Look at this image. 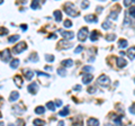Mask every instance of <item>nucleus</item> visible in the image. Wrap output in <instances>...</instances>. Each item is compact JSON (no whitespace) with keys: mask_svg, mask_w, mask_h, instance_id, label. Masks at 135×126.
<instances>
[{"mask_svg":"<svg viewBox=\"0 0 135 126\" xmlns=\"http://www.w3.org/2000/svg\"><path fill=\"white\" fill-rule=\"evenodd\" d=\"M105 38H106L108 42H112V41H114V40H116V35H115V34H107Z\"/></svg>","mask_w":135,"mask_h":126,"instance_id":"nucleus-27","label":"nucleus"},{"mask_svg":"<svg viewBox=\"0 0 135 126\" xmlns=\"http://www.w3.org/2000/svg\"><path fill=\"white\" fill-rule=\"evenodd\" d=\"M3 33H5V34H7L8 31H7V29H5L3 27H1V36H3Z\"/></svg>","mask_w":135,"mask_h":126,"instance_id":"nucleus-44","label":"nucleus"},{"mask_svg":"<svg viewBox=\"0 0 135 126\" xmlns=\"http://www.w3.org/2000/svg\"><path fill=\"white\" fill-rule=\"evenodd\" d=\"M98 32L97 31H94V32H91V34H90V40L91 42H96L97 40H98Z\"/></svg>","mask_w":135,"mask_h":126,"instance_id":"nucleus-17","label":"nucleus"},{"mask_svg":"<svg viewBox=\"0 0 135 126\" xmlns=\"http://www.w3.org/2000/svg\"><path fill=\"white\" fill-rule=\"evenodd\" d=\"M14 82L16 83V86L18 88H22L23 87V78L20 75H16L15 79H14Z\"/></svg>","mask_w":135,"mask_h":126,"instance_id":"nucleus-11","label":"nucleus"},{"mask_svg":"<svg viewBox=\"0 0 135 126\" xmlns=\"http://www.w3.org/2000/svg\"><path fill=\"white\" fill-rule=\"evenodd\" d=\"M27 49V45L26 43H24V42H20V43L17 44L15 47H14V54H20V53H23V51H25V50Z\"/></svg>","mask_w":135,"mask_h":126,"instance_id":"nucleus-2","label":"nucleus"},{"mask_svg":"<svg viewBox=\"0 0 135 126\" xmlns=\"http://www.w3.org/2000/svg\"><path fill=\"white\" fill-rule=\"evenodd\" d=\"M20 28H22V31L23 32H26V29H27V25H22V26H20Z\"/></svg>","mask_w":135,"mask_h":126,"instance_id":"nucleus-43","label":"nucleus"},{"mask_svg":"<svg viewBox=\"0 0 135 126\" xmlns=\"http://www.w3.org/2000/svg\"><path fill=\"white\" fill-rule=\"evenodd\" d=\"M59 33H60V34L64 37L65 40H72L73 37H74V34L72 32H65V31H62V29H60V31H59Z\"/></svg>","mask_w":135,"mask_h":126,"instance_id":"nucleus-6","label":"nucleus"},{"mask_svg":"<svg viewBox=\"0 0 135 126\" xmlns=\"http://www.w3.org/2000/svg\"><path fill=\"white\" fill-rule=\"evenodd\" d=\"M92 79H94L92 74H90V73H86V75H84L83 79H82V82L84 83V85H88V83H90V82L92 81Z\"/></svg>","mask_w":135,"mask_h":126,"instance_id":"nucleus-10","label":"nucleus"},{"mask_svg":"<svg viewBox=\"0 0 135 126\" xmlns=\"http://www.w3.org/2000/svg\"><path fill=\"white\" fill-rule=\"evenodd\" d=\"M88 6H89V1H88V0H83L82 1V8L83 9H86Z\"/></svg>","mask_w":135,"mask_h":126,"instance_id":"nucleus-38","label":"nucleus"},{"mask_svg":"<svg viewBox=\"0 0 135 126\" xmlns=\"http://www.w3.org/2000/svg\"><path fill=\"white\" fill-rule=\"evenodd\" d=\"M62 65L63 66H65V68H70V66H72L73 65V61L72 60H64V61H62Z\"/></svg>","mask_w":135,"mask_h":126,"instance_id":"nucleus-16","label":"nucleus"},{"mask_svg":"<svg viewBox=\"0 0 135 126\" xmlns=\"http://www.w3.org/2000/svg\"><path fill=\"white\" fill-rule=\"evenodd\" d=\"M10 57H11V53H10V51H9L8 49H6L5 51L1 52V61H2V62L7 63L8 61L10 60Z\"/></svg>","mask_w":135,"mask_h":126,"instance_id":"nucleus-5","label":"nucleus"},{"mask_svg":"<svg viewBox=\"0 0 135 126\" xmlns=\"http://www.w3.org/2000/svg\"><path fill=\"white\" fill-rule=\"evenodd\" d=\"M44 112H45V108L42 107V106L36 107V109H35V113H36V114H44Z\"/></svg>","mask_w":135,"mask_h":126,"instance_id":"nucleus-29","label":"nucleus"},{"mask_svg":"<svg viewBox=\"0 0 135 126\" xmlns=\"http://www.w3.org/2000/svg\"><path fill=\"white\" fill-rule=\"evenodd\" d=\"M88 125H99V122L98 119H95V118H89L87 122Z\"/></svg>","mask_w":135,"mask_h":126,"instance_id":"nucleus-23","label":"nucleus"},{"mask_svg":"<svg viewBox=\"0 0 135 126\" xmlns=\"http://www.w3.org/2000/svg\"><path fill=\"white\" fill-rule=\"evenodd\" d=\"M88 92H89V94H94V92H96V88H95V87L88 88Z\"/></svg>","mask_w":135,"mask_h":126,"instance_id":"nucleus-41","label":"nucleus"},{"mask_svg":"<svg viewBox=\"0 0 135 126\" xmlns=\"http://www.w3.org/2000/svg\"><path fill=\"white\" fill-rule=\"evenodd\" d=\"M110 27H112V23L109 22V20H107V22L103 23V28H104V29H109Z\"/></svg>","mask_w":135,"mask_h":126,"instance_id":"nucleus-30","label":"nucleus"},{"mask_svg":"<svg viewBox=\"0 0 135 126\" xmlns=\"http://www.w3.org/2000/svg\"><path fill=\"white\" fill-rule=\"evenodd\" d=\"M100 1H105V0H100Z\"/></svg>","mask_w":135,"mask_h":126,"instance_id":"nucleus-48","label":"nucleus"},{"mask_svg":"<svg viewBox=\"0 0 135 126\" xmlns=\"http://www.w3.org/2000/svg\"><path fill=\"white\" fill-rule=\"evenodd\" d=\"M80 89H81V86H75V87H74V90H75V91H79Z\"/></svg>","mask_w":135,"mask_h":126,"instance_id":"nucleus-45","label":"nucleus"},{"mask_svg":"<svg viewBox=\"0 0 135 126\" xmlns=\"http://www.w3.org/2000/svg\"><path fill=\"white\" fill-rule=\"evenodd\" d=\"M82 50H83V47H82V46H78V47L74 50V53H75V54H78V53H80V52H81Z\"/></svg>","mask_w":135,"mask_h":126,"instance_id":"nucleus-40","label":"nucleus"},{"mask_svg":"<svg viewBox=\"0 0 135 126\" xmlns=\"http://www.w3.org/2000/svg\"><path fill=\"white\" fill-rule=\"evenodd\" d=\"M87 37H88V28L83 27V28L80 29L79 33H78V38H79V41L83 42V41H86Z\"/></svg>","mask_w":135,"mask_h":126,"instance_id":"nucleus-3","label":"nucleus"},{"mask_svg":"<svg viewBox=\"0 0 135 126\" xmlns=\"http://www.w3.org/2000/svg\"><path fill=\"white\" fill-rule=\"evenodd\" d=\"M127 55H128V57L131 59V60H133V59L135 57V46H133V47L128 49V51H127Z\"/></svg>","mask_w":135,"mask_h":126,"instance_id":"nucleus-15","label":"nucleus"},{"mask_svg":"<svg viewBox=\"0 0 135 126\" xmlns=\"http://www.w3.org/2000/svg\"><path fill=\"white\" fill-rule=\"evenodd\" d=\"M19 98V94H18V91H12L11 94H10V98H9V101H16L17 99Z\"/></svg>","mask_w":135,"mask_h":126,"instance_id":"nucleus-13","label":"nucleus"},{"mask_svg":"<svg viewBox=\"0 0 135 126\" xmlns=\"http://www.w3.org/2000/svg\"><path fill=\"white\" fill-rule=\"evenodd\" d=\"M55 105H56L57 107H60L61 105H62V100H59V99H57V100H55Z\"/></svg>","mask_w":135,"mask_h":126,"instance_id":"nucleus-42","label":"nucleus"},{"mask_svg":"<svg viewBox=\"0 0 135 126\" xmlns=\"http://www.w3.org/2000/svg\"><path fill=\"white\" fill-rule=\"evenodd\" d=\"M84 20H86L87 23H97L98 22V18H97L95 15H88L84 17Z\"/></svg>","mask_w":135,"mask_h":126,"instance_id":"nucleus-9","label":"nucleus"},{"mask_svg":"<svg viewBox=\"0 0 135 126\" xmlns=\"http://www.w3.org/2000/svg\"><path fill=\"white\" fill-rule=\"evenodd\" d=\"M116 61H117V65H118V68H125L126 64H127V62H126L123 57H118Z\"/></svg>","mask_w":135,"mask_h":126,"instance_id":"nucleus-12","label":"nucleus"},{"mask_svg":"<svg viewBox=\"0 0 135 126\" xmlns=\"http://www.w3.org/2000/svg\"><path fill=\"white\" fill-rule=\"evenodd\" d=\"M64 11L66 12V15L71 16V17H75V16L79 15V12H78V10H77V8H75V6L72 5V3H70V2L65 3V6H64Z\"/></svg>","mask_w":135,"mask_h":126,"instance_id":"nucleus-1","label":"nucleus"},{"mask_svg":"<svg viewBox=\"0 0 135 126\" xmlns=\"http://www.w3.org/2000/svg\"><path fill=\"white\" fill-rule=\"evenodd\" d=\"M131 3H135V0H124V6L128 7L131 6Z\"/></svg>","mask_w":135,"mask_h":126,"instance_id":"nucleus-33","label":"nucleus"},{"mask_svg":"<svg viewBox=\"0 0 135 126\" xmlns=\"http://www.w3.org/2000/svg\"><path fill=\"white\" fill-rule=\"evenodd\" d=\"M134 82H135V79H134Z\"/></svg>","mask_w":135,"mask_h":126,"instance_id":"nucleus-49","label":"nucleus"},{"mask_svg":"<svg viewBox=\"0 0 135 126\" xmlns=\"http://www.w3.org/2000/svg\"><path fill=\"white\" fill-rule=\"evenodd\" d=\"M129 15L132 17H135V7H131L129 8Z\"/></svg>","mask_w":135,"mask_h":126,"instance_id":"nucleus-37","label":"nucleus"},{"mask_svg":"<svg viewBox=\"0 0 135 126\" xmlns=\"http://www.w3.org/2000/svg\"><path fill=\"white\" fill-rule=\"evenodd\" d=\"M129 113L131 114H133V115H135V104H133L132 106L129 107Z\"/></svg>","mask_w":135,"mask_h":126,"instance_id":"nucleus-39","label":"nucleus"},{"mask_svg":"<svg viewBox=\"0 0 135 126\" xmlns=\"http://www.w3.org/2000/svg\"><path fill=\"white\" fill-rule=\"evenodd\" d=\"M19 65V60H17V59H15V60H12L10 62V68L11 69H17Z\"/></svg>","mask_w":135,"mask_h":126,"instance_id":"nucleus-20","label":"nucleus"},{"mask_svg":"<svg viewBox=\"0 0 135 126\" xmlns=\"http://www.w3.org/2000/svg\"><path fill=\"white\" fill-rule=\"evenodd\" d=\"M118 47H119V49L127 47V41H126V40H120L119 42H118Z\"/></svg>","mask_w":135,"mask_h":126,"instance_id":"nucleus-21","label":"nucleus"},{"mask_svg":"<svg viewBox=\"0 0 135 126\" xmlns=\"http://www.w3.org/2000/svg\"><path fill=\"white\" fill-rule=\"evenodd\" d=\"M83 71L86 73H89V72H91V71H94V68H92V66H84Z\"/></svg>","mask_w":135,"mask_h":126,"instance_id":"nucleus-34","label":"nucleus"},{"mask_svg":"<svg viewBox=\"0 0 135 126\" xmlns=\"http://www.w3.org/2000/svg\"><path fill=\"white\" fill-rule=\"evenodd\" d=\"M38 6H40V1H38V0H33V1H32V5H31L32 9H37V8H38Z\"/></svg>","mask_w":135,"mask_h":126,"instance_id":"nucleus-26","label":"nucleus"},{"mask_svg":"<svg viewBox=\"0 0 135 126\" xmlns=\"http://www.w3.org/2000/svg\"><path fill=\"white\" fill-rule=\"evenodd\" d=\"M46 106H47V108L51 112H55V106H54V104L52 101H49L47 104H46Z\"/></svg>","mask_w":135,"mask_h":126,"instance_id":"nucleus-28","label":"nucleus"},{"mask_svg":"<svg viewBox=\"0 0 135 126\" xmlns=\"http://www.w3.org/2000/svg\"><path fill=\"white\" fill-rule=\"evenodd\" d=\"M120 55H122V56H124V55H125V52L122 51V52H120Z\"/></svg>","mask_w":135,"mask_h":126,"instance_id":"nucleus-47","label":"nucleus"},{"mask_svg":"<svg viewBox=\"0 0 135 126\" xmlns=\"http://www.w3.org/2000/svg\"><path fill=\"white\" fill-rule=\"evenodd\" d=\"M45 59H46V61L47 62H53L54 61V56L53 55H49V54H46L45 55Z\"/></svg>","mask_w":135,"mask_h":126,"instance_id":"nucleus-35","label":"nucleus"},{"mask_svg":"<svg viewBox=\"0 0 135 126\" xmlns=\"http://www.w3.org/2000/svg\"><path fill=\"white\" fill-rule=\"evenodd\" d=\"M59 44H60L61 47H64V49H70L71 46H72V44H70L69 42H66V41H61Z\"/></svg>","mask_w":135,"mask_h":126,"instance_id":"nucleus-18","label":"nucleus"},{"mask_svg":"<svg viewBox=\"0 0 135 126\" xmlns=\"http://www.w3.org/2000/svg\"><path fill=\"white\" fill-rule=\"evenodd\" d=\"M23 73H24L25 78H26L27 80H32V79H33V77H34V72H33L32 70L25 69V70H23Z\"/></svg>","mask_w":135,"mask_h":126,"instance_id":"nucleus-8","label":"nucleus"},{"mask_svg":"<svg viewBox=\"0 0 135 126\" xmlns=\"http://www.w3.org/2000/svg\"><path fill=\"white\" fill-rule=\"evenodd\" d=\"M57 74L61 75V77H66L68 71L65 69H57Z\"/></svg>","mask_w":135,"mask_h":126,"instance_id":"nucleus-25","label":"nucleus"},{"mask_svg":"<svg viewBox=\"0 0 135 126\" xmlns=\"http://www.w3.org/2000/svg\"><path fill=\"white\" fill-rule=\"evenodd\" d=\"M29 60L34 63L38 62V55H37V53H32L31 55H29Z\"/></svg>","mask_w":135,"mask_h":126,"instance_id":"nucleus-19","label":"nucleus"},{"mask_svg":"<svg viewBox=\"0 0 135 126\" xmlns=\"http://www.w3.org/2000/svg\"><path fill=\"white\" fill-rule=\"evenodd\" d=\"M118 12H119V9H117L116 11H113L112 14H110V16H109V18H112V19H117Z\"/></svg>","mask_w":135,"mask_h":126,"instance_id":"nucleus-31","label":"nucleus"},{"mask_svg":"<svg viewBox=\"0 0 135 126\" xmlns=\"http://www.w3.org/2000/svg\"><path fill=\"white\" fill-rule=\"evenodd\" d=\"M64 27H65V28H70V27H72V23H71V20H69V19L64 20Z\"/></svg>","mask_w":135,"mask_h":126,"instance_id":"nucleus-32","label":"nucleus"},{"mask_svg":"<svg viewBox=\"0 0 135 126\" xmlns=\"http://www.w3.org/2000/svg\"><path fill=\"white\" fill-rule=\"evenodd\" d=\"M54 17H55V20L57 23L62 22V12L60 10H55L54 11Z\"/></svg>","mask_w":135,"mask_h":126,"instance_id":"nucleus-14","label":"nucleus"},{"mask_svg":"<svg viewBox=\"0 0 135 126\" xmlns=\"http://www.w3.org/2000/svg\"><path fill=\"white\" fill-rule=\"evenodd\" d=\"M45 70H47V71H51V70H52V68H51V66H45Z\"/></svg>","mask_w":135,"mask_h":126,"instance_id":"nucleus-46","label":"nucleus"},{"mask_svg":"<svg viewBox=\"0 0 135 126\" xmlns=\"http://www.w3.org/2000/svg\"><path fill=\"white\" fill-rule=\"evenodd\" d=\"M37 91H38V86H37L36 82H33L32 85L28 86V92H31L32 95H35Z\"/></svg>","mask_w":135,"mask_h":126,"instance_id":"nucleus-7","label":"nucleus"},{"mask_svg":"<svg viewBox=\"0 0 135 126\" xmlns=\"http://www.w3.org/2000/svg\"><path fill=\"white\" fill-rule=\"evenodd\" d=\"M20 38L19 35H14V36H10L9 38H8V41H9V43H15L16 41H18Z\"/></svg>","mask_w":135,"mask_h":126,"instance_id":"nucleus-24","label":"nucleus"},{"mask_svg":"<svg viewBox=\"0 0 135 126\" xmlns=\"http://www.w3.org/2000/svg\"><path fill=\"white\" fill-rule=\"evenodd\" d=\"M68 113H69V107H64V108H63L62 109V110L60 112V113H59V115H60V116H62V117H64V116H66L68 115Z\"/></svg>","mask_w":135,"mask_h":126,"instance_id":"nucleus-22","label":"nucleus"},{"mask_svg":"<svg viewBox=\"0 0 135 126\" xmlns=\"http://www.w3.org/2000/svg\"><path fill=\"white\" fill-rule=\"evenodd\" d=\"M97 81H98L99 85H100V86H103V87H107L109 83H110V80H109V78L107 77V75H104V74H103V75H100Z\"/></svg>","mask_w":135,"mask_h":126,"instance_id":"nucleus-4","label":"nucleus"},{"mask_svg":"<svg viewBox=\"0 0 135 126\" xmlns=\"http://www.w3.org/2000/svg\"><path fill=\"white\" fill-rule=\"evenodd\" d=\"M33 124H34V125H37V124L44 125V124H45V122H44V120H42V119H35V120L33 122Z\"/></svg>","mask_w":135,"mask_h":126,"instance_id":"nucleus-36","label":"nucleus"}]
</instances>
